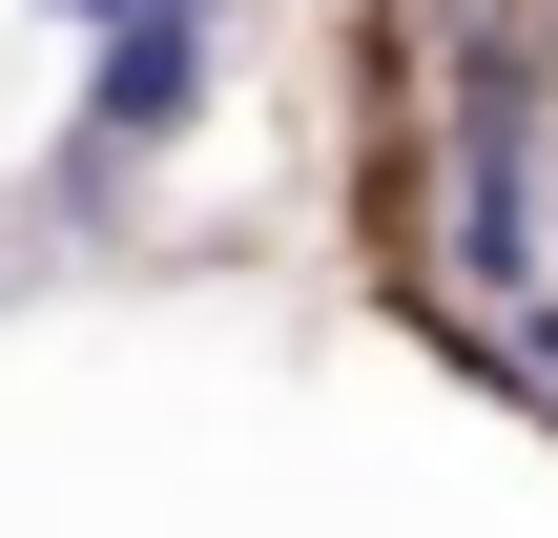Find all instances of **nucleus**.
Here are the masks:
<instances>
[{
  "label": "nucleus",
  "instance_id": "1",
  "mask_svg": "<svg viewBox=\"0 0 558 538\" xmlns=\"http://www.w3.org/2000/svg\"><path fill=\"white\" fill-rule=\"evenodd\" d=\"M435 249H456V290H558V207H538V124H456V166H435Z\"/></svg>",
  "mask_w": 558,
  "mask_h": 538
},
{
  "label": "nucleus",
  "instance_id": "2",
  "mask_svg": "<svg viewBox=\"0 0 558 538\" xmlns=\"http://www.w3.org/2000/svg\"><path fill=\"white\" fill-rule=\"evenodd\" d=\"M207 83H228V21H124V41H83V104H62V145H124V166H166V145L207 124Z\"/></svg>",
  "mask_w": 558,
  "mask_h": 538
},
{
  "label": "nucleus",
  "instance_id": "3",
  "mask_svg": "<svg viewBox=\"0 0 558 538\" xmlns=\"http://www.w3.org/2000/svg\"><path fill=\"white\" fill-rule=\"evenodd\" d=\"M62 41H124V21H228V0H41Z\"/></svg>",
  "mask_w": 558,
  "mask_h": 538
}]
</instances>
